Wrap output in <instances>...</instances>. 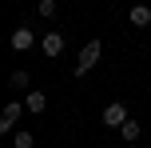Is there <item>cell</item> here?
Wrapping results in <instances>:
<instances>
[{
    "label": "cell",
    "instance_id": "1",
    "mask_svg": "<svg viewBox=\"0 0 151 148\" xmlns=\"http://www.w3.org/2000/svg\"><path fill=\"white\" fill-rule=\"evenodd\" d=\"M99 56H104V40H88V44L80 48V56H76V68H72V76L76 80H83L91 68L99 64Z\"/></svg>",
    "mask_w": 151,
    "mask_h": 148
},
{
    "label": "cell",
    "instance_id": "2",
    "mask_svg": "<svg viewBox=\"0 0 151 148\" xmlns=\"http://www.w3.org/2000/svg\"><path fill=\"white\" fill-rule=\"evenodd\" d=\"M24 112H28V108H24V100H8L4 104V112H0V132H16V124H20V116H24Z\"/></svg>",
    "mask_w": 151,
    "mask_h": 148
},
{
    "label": "cell",
    "instance_id": "3",
    "mask_svg": "<svg viewBox=\"0 0 151 148\" xmlns=\"http://www.w3.org/2000/svg\"><path fill=\"white\" fill-rule=\"evenodd\" d=\"M127 116H131V112H127V104H123V100H111V104H104V112H99L104 128H119Z\"/></svg>",
    "mask_w": 151,
    "mask_h": 148
},
{
    "label": "cell",
    "instance_id": "4",
    "mask_svg": "<svg viewBox=\"0 0 151 148\" xmlns=\"http://www.w3.org/2000/svg\"><path fill=\"white\" fill-rule=\"evenodd\" d=\"M32 44H36V32H32L28 24H20V28H12V36H8V48H12V52H28Z\"/></svg>",
    "mask_w": 151,
    "mask_h": 148
},
{
    "label": "cell",
    "instance_id": "5",
    "mask_svg": "<svg viewBox=\"0 0 151 148\" xmlns=\"http://www.w3.org/2000/svg\"><path fill=\"white\" fill-rule=\"evenodd\" d=\"M64 44H68V40H64V32H44V36H40V48H44V56H64Z\"/></svg>",
    "mask_w": 151,
    "mask_h": 148
},
{
    "label": "cell",
    "instance_id": "6",
    "mask_svg": "<svg viewBox=\"0 0 151 148\" xmlns=\"http://www.w3.org/2000/svg\"><path fill=\"white\" fill-rule=\"evenodd\" d=\"M24 108H28L32 116H40V112L48 108V92H40V88H28V92H24Z\"/></svg>",
    "mask_w": 151,
    "mask_h": 148
},
{
    "label": "cell",
    "instance_id": "7",
    "mask_svg": "<svg viewBox=\"0 0 151 148\" xmlns=\"http://www.w3.org/2000/svg\"><path fill=\"white\" fill-rule=\"evenodd\" d=\"M139 136H143V124H139V120L135 116H127V120H123V124H119V140H139Z\"/></svg>",
    "mask_w": 151,
    "mask_h": 148
},
{
    "label": "cell",
    "instance_id": "8",
    "mask_svg": "<svg viewBox=\"0 0 151 148\" xmlns=\"http://www.w3.org/2000/svg\"><path fill=\"white\" fill-rule=\"evenodd\" d=\"M127 20H131V28H147L151 24V4H135L127 12Z\"/></svg>",
    "mask_w": 151,
    "mask_h": 148
},
{
    "label": "cell",
    "instance_id": "9",
    "mask_svg": "<svg viewBox=\"0 0 151 148\" xmlns=\"http://www.w3.org/2000/svg\"><path fill=\"white\" fill-rule=\"evenodd\" d=\"M28 84H32V72L28 68H16L12 76H8V88H12V92H28Z\"/></svg>",
    "mask_w": 151,
    "mask_h": 148
},
{
    "label": "cell",
    "instance_id": "10",
    "mask_svg": "<svg viewBox=\"0 0 151 148\" xmlns=\"http://www.w3.org/2000/svg\"><path fill=\"white\" fill-rule=\"evenodd\" d=\"M12 144L16 148H36V136H32L28 128H16V132H12Z\"/></svg>",
    "mask_w": 151,
    "mask_h": 148
},
{
    "label": "cell",
    "instance_id": "11",
    "mask_svg": "<svg viewBox=\"0 0 151 148\" xmlns=\"http://www.w3.org/2000/svg\"><path fill=\"white\" fill-rule=\"evenodd\" d=\"M36 12L44 16V20H56V12H60V4H56V0H36Z\"/></svg>",
    "mask_w": 151,
    "mask_h": 148
}]
</instances>
